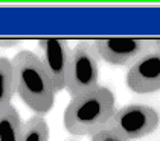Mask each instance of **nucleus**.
I'll return each mask as SVG.
<instances>
[{
    "label": "nucleus",
    "instance_id": "7ed1b4c3",
    "mask_svg": "<svg viewBox=\"0 0 160 141\" xmlns=\"http://www.w3.org/2000/svg\"><path fill=\"white\" fill-rule=\"evenodd\" d=\"M99 56L90 41H79L70 49L66 71V90L72 97L99 85Z\"/></svg>",
    "mask_w": 160,
    "mask_h": 141
},
{
    "label": "nucleus",
    "instance_id": "f03ea898",
    "mask_svg": "<svg viewBox=\"0 0 160 141\" xmlns=\"http://www.w3.org/2000/svg\"><path fill=\"white\" fill-rule=\"evenodd\" d=\"M15 93L37 115L48 114L55 103V91L40 58L32 50H20L11 61Z\"/></svg>",
    "mask_w": 160,
    "mask_h": 141
},
{
    "label": "nucleus",
    "instance_id": "f257e3e1",
    "mask_svg": "<svg viewBox=\"0 0 160 141\" xmlns=\"http://www.w3.org/2000/svg\"><path fill=\"white\" fill-rule=\"evenodd\" d=\"M114 94L98 85L84 94L72 97L64 111V128L72 135H95L107 129L116 111Z\"/></svg>",
    "mask_w": 160,
    "mask_h": 141
},
{
    "label": "nucleus",
    "instance_id": "39448f33",
    "mask_svg": "<svg viewBox=\"0 0 160 141\" xmlns=\"http://www.w3.org/2000/svg\"><path fill=\"white\" fill-rule=\"evenodd\" d=\"M93 47L98 53L99 59H104L110 65L122 67L131 65L147 53L157 50V40L134 38V36H108L95 40Z\"/></svg>",
    "mask_w": 160,
    "mask_h": 141
},
{
    "label": "nucleus",
    "instance_id": "20e7f679",
    "mask_svg": "<svg viewBox=\"0 0 160 141\" xmlns=\"http://www.w3.org/2000/svg\"><path fill=\"white\" fill-rule=\"evenodd\" d=\"M159 126V114L147 105H127L114 111L107 130L113 132L122 141L143 138L152 134Z\"/></svg>",
    "mask_w": 160,
    "mask_h": 141
},
{
    "label": "nucleus",
    "instance_id": "1a4fd4ad",
    "mask_svg": "<svg viewBox=\"0 0 160 141\" xmlns=\"http://www.w3.org/2000/svg\"><path fill=\"white\" fill-rule=\"evenodd\" d=\"M22 118L15 106H9L5 114L0 115V141H20Z\"/></svg>",
    "mask_w": 160,
    "mask_h": 141
},
{
    "label": "nucleus",
    "instance_id": "9d476101",
    "mask_svg": "<svg viewBox=\"0 0 160 141\" xmlns=\"http://www.w3.org/2000/svg\"><path fill=\"white\" fill-rule=\"evenodd\" d=\"M20 141H49V126L43 115H32L22 123Z\"/></svg>",
    "mask_w": 160,
    "mask_h": 141
},
{
    "label": "nucleus",
    "instance_id": "0eeeda50",
    "mask_svg": "<svg viewBox=\"0 0 160 141\" xmlns=\"http://www.w3.org/2000/svg\"><path fill=\"white\" fill-rule=\"evenodd\" d=\"M127 87L137 94H149L160 88V52L152 50L130 65Z\"/></svg>",
    "mask_w": 160,
    "mask_h": 141
},
{
    "label": "nucleus",
    "instance_id": "f8f14e48",
    "mask_svg": "<svg viewBox=\"0 0 160 141\" xmlns=\"http://www.w3.org/2000/svg\"><path fill=\"white\" fill-rule=\"evenodd\" d=\"M20 44V40H0V47L2 49H9Z\"/></svg>",
    "mask_w": 160,
    "mask_h": 141
},
{
    "label": "nucleus",
    "instance_id": "6e6552de",
    "mask_svg": "<svg viewBox=\"0 0 160 141\" xmlns=\"http://www.w3.org/2000/svg\"><path fill=\"white\" fill-rule=\"evenodd\" d=\"M15 94V74L11 59L0 56V115L8 111Z\"/></svg>",
    "mask_w": 160,
    "mask_h": 141
},
{
    "label": "nucleus",
    "instance_id": "423d86ee",
    "mask_svg": "<svg viewBox=\"0 0 160 141\" xmlns=\"http://www.w3.org/2000/svg\"><path fill=\"white\" fill-rule=\"evenodd\" d=\"M38 47L41 50L40 62L49 76L55 94L66 90V71L70 55L69 43L62 38H41L38 40Z\"/></svg>",
    "mask_w": 160,
    "mask_h": 141
},
{
    "label": "nucleus",
    "instance_id": "9b49d317",
    "mask_svg": "<svg viewBox=\"0 0 160 141\" xmlns=\"http://www.w3.org/2000/svg\"><path fill=\"white\" fill-rule=\"evenodd\" d=\"M92 141H122V140L118 138L113 132L104 129L98 132V134H95V135H92Z\"/></svg>",
    "mask_w": 160,
    "mask_h": 141
}]
</instances>
